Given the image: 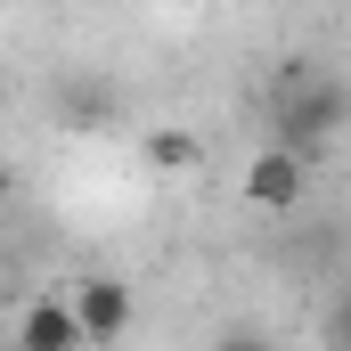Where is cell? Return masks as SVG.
I'll return each instance as SVG.
<instances>
[{
	"instance_id": "cell-1",
	"label": "cell",
	"mask_w": 351,
	"mask_h": 351,
	"mask_svg": "<svg viewBox=\"0 0 351 351\" xmlns=\"http://www.w3.org/2000/svg\"><path fill=\"white\" fill-rule=\"evenodd\" d=\"M302 196H311V147L278 139L262 156H245V204L254 213H302Z\"/></svg>"
},
{
	"instance_id": "cell-2",
	"label": "cell",
	"mask_w": 351,
	"mask_h": 351,
	"mask_svg": "<svg viewBox=\"0 0 351 351\" xmlns=\"http://www.w3.org/2000/svg\"><path fill=\"white\" fill-rule=\"evenodd\" d=\"M8 351H98V343H90L74 294H41V302H25L8 319Z\"/></svg>"
},
{
	"instance_id": "cell-3",
	"label": "cell",
	"mask_w": 351,
	"mask_h": 351,
	"mask_svg": "<svg viewBox=\"0 0 351 351\" xmlns=\"http://www.w3.org/2000/svg\"><path fill=\"white\" fill-rule=\"evenodd\" d=\"M343 114H351L343 82H302V90H286V106H278V123H286L294 147H319L327 131H343Z\"/></svg>"
},
{
	"instance_id": "cell-4",
	"label": "cell",
	"mask_w": 351,
	"mask_h": 351,
	"mask_svg": "<svg viewBox=\"0 0 351 351\" xmlns=\"http://www.w3.org/2000/svg\"><path fill=\"white\" fill-rule=\"evenodd\" d=\"M66 294H74V311H82V327H90V343H98V351L131 335V286H123V278L98 269V278H74Z\"/></svg>"
},
{
	"instance_id": "cell-5",
	"label": "cell",
	"mask_w": 351,
	"mask_h": 351,
	"mask_svg": "<svg viewBox=\"0 0 351 351\" xmlns=\"http://www.w3.org/2000/svg\"><path fill=\"white\" fill-rule=\"evenodd\" d=\"M139 164H147V172H196V164H204V139H196V131H180V123H164V131H147V139H139Z\"/></svg>"
}]
</instances>
